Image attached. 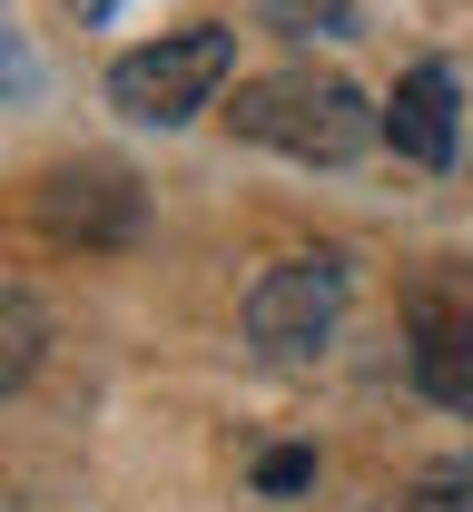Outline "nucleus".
<instances>
[{"label":"nucleus","mask_w":473,"mask_h":512,"mask_svg":"<svg viewBox=\"0 0 473 512\" xmlns=\"http://www.w3.org/2000/svg\"><path fill=\"white\" fill-rule=\"evenodd\" d=\"M227 128L247 138V148H276V158H306V168H345V158H365L385 119H375V99L336 79V69L296 60V69H267V79H237V99H227Z\"/></svg>","instance_id":"1"},{"label":"nucleus","mask_w":473,"mask_h":512,"mask_svg":"<svg viewBox=\"0 0 473 512\" xmlns=\"http://www.w3.org/2000/svg\"><path fill=\"white\" fill-rule=\"evenodd\" d=\"M227 69H237V30H168V40H148L129 60H109V109L138 128H188L198 109H217V89H227Z\"/></svg>","instance_id":"2"},{"label":"nucleus","mask_w":473,"mask_h":512,"mask_svg":"<svg viewBox=\"0 0 473 512\" xmlns=\"http://www.w3.org/2000/svg\"><path fill=\"white\" fill-rule=\"evenodd\" d=\"M345 325V256H286L247 286V345L267 365H306L326 355Z\"/></svg>","instance_id":"3"},{"label":"nucleus","mask_w":473,"mask_h":512,"mask_svg":"<svg viewBox=\"0 0 473 512\" xmlns=\"http://www.w3.org/2000/svg\"><path fill=\"white\" fill-rule=\"evenodd\" d=\"M40 227H50V247H79V256L129 247L138 237V178L109 168V158L50 168V178H40Z\"/></svg>","instance_id":"4"},{"label":"nucleus","mask_w":473,"mask_h":512,"mask_svg":"<svg viewBox=\"0 0 473 512\" xmlns=\"http://www.w3.org/2000/svg\"><path fill=\"white\" fill-rule=\"evenodd\" d=\"M405 365L414 384L444 404V414H473V296H454V286H424L405 316Z\"/></svg>","instance_id":"5"},{"label":"nucleus","mask_w":473,"mask_h":512,"mask_svg":"<svg viewBox=\"0 0 473 512\" xmlns=\"http://www.w3.org/2000/svg\"><path fill=\"white\" fill-rule=\"evenodd\" d=\"M375 119H385V138H395V158H414V168H454V138H464V79H454L444 60H414Z\"/></svg>","instance_id":"6"},{"label":"nucleus","mask_w":473,"mask_h":512,"mask_svg":"<svg viewBox=\"0 0 473 512\" xmlns=\"http://www.w3.org/2000/svg\"><path fill=\"white\" fill-rule=\"evenodd\" d=\"M40 365H50V306L20 296V286H0V394H20Z\"/></svg>","instance_id":"7"},{"label":"nucleus","mask_w":473,"mask_h":512,"mask_svg":"<svg viewBox=\"0 0 473 512\" xmlns=\"http://www.w3.org/2000/svg\"><path fill=\"white\" fill-rule=\"evenodd\" d=\"M257 20H267L276 40H355L365 30L355 0H257Z\"/></svg>","instance_id":"8"},{"label":"nucleus","mask_w":473,"mask_h":512,"mask_svg":"<svg viewBox=\"0 0 473 512\" xmlns=\"http://www.w3.org/2000/svg\"><path fill=\"white\" fill-rule=\"evenodd\" d=\"M405 512H473V463H454V473H424Z\"/></svg>","instance_id":"9"},{"label":"nucleus","mask_w":473,"mask_h":512,"mask_svg":"<svg viewBox=\"0 0 473 512\" xmlns=\"http://www.w3.org/2000/svg\"><path fill=\"white\" fill-rule=\"evenodd\" d=\"M306 483H316V453H267V463H257V493H276V503H286V493H306Z\"/></svg>","instance_id":"10"},{"label":"nucleus","mask_w":473,"mask_h":512,"mask_svg":"<svg viewBox=\"0 0 473 512\" xmlns=\"http://www.w3.org/2000/svg\"><path fill=\"white\" fill-rule=\"evenodd\" d=\"M69 10H79V20H109V10H119V0H69Z\"/></svg>","instance_id":"11"}]
</instances>
